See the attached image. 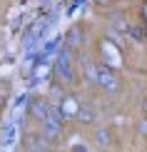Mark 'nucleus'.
Here are the masks:
<instances>
[{
  "instance_id": "9d476101",
  "label": "nucleus",
  "mask_w": 147,
  "mask_h": 152,
  "mask_svg": "<svg viewBox=\"0 0 147 152\" xmlns=\"http://www.w3.org/2000/svg\"><path fill=\"white\" fill-rule=\"evenodd\" d=\"M95 5H100V8H107V5H112V0H92Z\"/></svg>"
},
{
  "instance_id": "39448f33",
  "label": "nucleus",
  "mask_w": 147,
  "mask_h": 152,
  "mask_svg": "<svg viewBox=\"0 0 147 152\" xmlns=\"http://www.w3.org/2000/svg\"><path fill=\"white\" fill-rule=\"evenodd\" d=\"M48 112H50V107L42 102V100H33V102H30V115H33V117L45 120V117H48Z\"/></svg>"
},
{
  "instance_id": "f03ea898",
  "label": "nucleus",
  "mask_w": 147,
  "mask_h": 152,
  "mask_svg": "<svg viewBox=\"0 0 147 152\" xmlns=\"http://www.w3.org/2000/svg\"><path fill=\"white\" fill-rule=\"evenodd\" d=\"M42 135H45V140H60L62 137V115L57 107H50L48 117L42 120Z\"/></svg>"
},
{
  "instance_id": "7ed1b4c3",
  "label": "nucleus",
  "mask_w": 147,
  "mask_h": 152,
  "mask_svg": "<svg viewBox=\"0 0 147 152\" xmlns=\"http://www.w3.org/2000/svg\"><path fill=\"white\" fill-rule=\"evenodd\" d=\"M97 85L110 95L120 90V80H117V75H115V70L110 65H97Z\"/></svg>"
},
{
  "instance_id": "6e6552de",
  "label": "nucleus",
  "mask_w": 147,
  "mask_h": 152,
  "mask_svg": "<svg viewBox=\"0 0 147 152\" xmlns=\"http://www.w3.org/2000/svg\"><path fill=\"white\" fill-rule=\"evenodd\" d=\"M97 142L102 145V147L110 145V130H107V127H100V130H97Z\"/></svg>"
},
{
  "instance_id": "f257e3e1",
  "label": "nucleus",
  "mask_w": 147,
  "mask_h": 152,
  "mask_svg": "<svg viewBox=\"0 0 147 152\" xmlns=\"http://www.w3.org/2000/svg\"><path fill=\"white\" fill-rule=\"evenodd\" d=\"M55 75L60 77L62 82H72L78 75H75V62H72V55L70 50H60L55 58Z\"/></svg>"
},
{
  "instance_id": "f8f14e48",
  "label": "nucleus",
  "mask_w": 147,
  "mask_h": 152,
  "mask_svg": "<svg viewBox=\"0 0 147 152\" xmlns=\"http://www.w3.org/2000/svg\"><path fill=\"white\" fill-rule=\"evenodd\" d=\"M75 152H87V147H82V145H78V147H75Z\"/></svg>"
},
{
  "instance_id": "1a4fd4ad",
  "label": "nucleus",
  "mask_w": 147,
  "mask_h": 152,
  "mask_svg": "<svg viewBox=\"0 0 147 152\" xmlns=\"http://www.w3.org/2000/svg\"><path fill=\"white\" fill-rule=\"evenodd\" d=\"M107 40H117V42H120V35H117V33H115V30L110 28V30H107Z\"/></svg>"
},
{
  "instance_id": "0eeeda50",
  "label": "nucleus",
  "mask_w": 147,
  "mask_h": 152,
  "mask_svg": "<svg viewBox=\"0 0 147 152\" xmlns=\"http://www.w3.org/2000/svg\"><path fill=\"white\" fill-rule=\"evenodd\" d=\"M67 40L72 42V48H80V45H82V33H80L78 28H72V30L67 33Z\"/></svg>"
},
{
  "instance_id": "20e7f679",
  "label": "nucleus",
  "mask_w": 147,
  "mask_h": 152,
  "mask_svg": "<svg viewBox=\"0 0 147 152\" xmlns=\"http://www.w3.org/2000/svg\"><path fill=\"white\" fill-rule=\"evenodd\" d=\"M57 110H60L62 120H72V117H78V115H80V105H78V100H75L72 95H65Z\"/></svg>"
},
{
  "instance_id": "9b49d317",
  "label": "nucleus",
  "mask_w": 147,
  "mask_h": 152,
  "mask_svg": "<svg viewBox=\"0 0 147 152\" xmlns=\"http://www.w3.org/2000/svg\"><path fill=\"white\" fill-rule=\"evenodd\" d=\"M140 132H142V135H147V120H142V122H140Z\"/></svg>"
},
{
  "instance_id": "423d86ee",
  "label": "nucleus",
  "mask_w": 147,
  "mask_h": 152,
  "mask_svg": "<svg viewBox=\"0 0 147 152\" xmlns=\"http://www.w3.org/2000/svg\"><path fill=\"white\" fill-rule=\"evenodd\" d=\"M80 122H85V125H90L92 120H95V112L90 110V107H80V115H78Z\"/></svg>"
}]
</instances>
